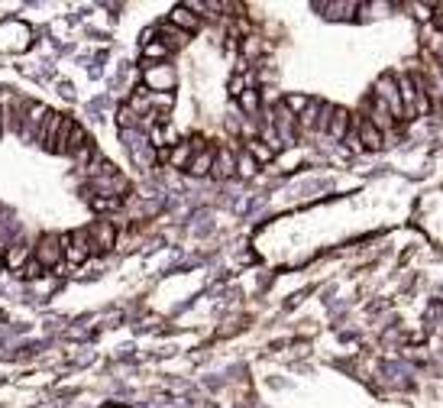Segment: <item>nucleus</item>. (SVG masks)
Returning <instances> with one entry per match:
<instances>
[{
	"label": "nucleus",
	"mask_w": 443,
	"mask_h": 408,
	"mask_svg": "<svg viewBox=\"0 0 443 408\" xmlns=\"http://www.w3.org/2000/svg\"><path fill=\"white\" fill-rule=\"evenodd\" d=\"M214 156H217L214 150H207V146L200 150L198 146V156H191V162H188V172L191 175H207L214 169Z\"/></svg>",
	"instance_id": "obj_11"
},
{
	"label": "nucleus",
	"mask_w": 443,
	"mask_h": 408,
	"mask_svg": "<svg viewBox=\"0 0 443 408\" xmlns=\"http://www.w3.org/2000/svg\"><path fill=\"white\" fill-rule=\"evenodd\" d=\"M233 169H236V159H233L230 152H220V159H214V169H211V172L223 178V175H230Z\"/></svg>",
	"instance_id": "obj_16"
},
{
	"label": "nucleus",
	"mask_w": 443,
	"mask_h": 408,
	"mask_svg": "<svg viewBox=\"0 0 443 408\" xmlns=\"http://www.w3.org/2000/svg\"><path fill=\"white\" fill-rule=\"evenodd\" d=\"M120 204H123V198H120V194H110V192L91 194V207H94V211H116Z\"/></svg>",
	"instance_id": "obj_14"
},
{
	"label": "nucleus",
	"mask_w": 443,
	"mask_h": 408,
	"mask_svg": "<svg viewBox=\"0 0 443 408\" xmlns=\"http://www.w3.org/2000/svg\"><path fill=\"white\" fill-rule=\"evenodd\" d=\"M353 123V117H349L343 108H333L330 110V120H327V133L333 136V140H343L347 136V127Z\"/></svg>",
	"instance_id": "obj_10"
},
{
	"label": "nucleus",
	"mask_w": 443,
	"mask_h": 408,
	"mask_svg": "<svg viewBox=\"0 0 443 408\" xmlns=\"http://www.w3.org/2000/svg\"><path fill=\"white\" fill-rule=\"evenodd\" d=\"M311 101L307 97H288V108H295V110H301V108H307Z\"/></svg>",
	"instance_id": "obj_20"
},
{
	"label": "nucleus",
	"mask_w": 443,
	"mask_h": 408,
	"mask_svg": "<svg viewBox=\"0 0 443 408\" xmlns=\"http://www.w3.org/2000/svg\"><path fill=\"white\" fill-rule=\"evenodd\" d=\"M62 243H65V263H72V266H81V263L91 256V240H87V230L65 234Z\"/></svg>",
	"instance_id": "obj_3"
},
{
	"label": "nucleus",
	"mask_w": 443,
	"mask_h": 408,
	"mask_svg": "<svg viewBox=\"0 0 443 408\" xmlns=\"http://www.w3.org/2000/svg\"><path fill=\"white\" fill-rule=\"evenodd\" d=\"M87 240H91V253H107L116 243V227L110 221H97L94 227H87Z\"/></svg>",
	"instance_id": "obj_4"
},
{
	"label": "nucleus",
	"mask_w": 443,
	"mask_h": 408,
	"mask_svg": "<svg viewBox=\"0 0 443 408\" xmlns=\"http://www.w3.org/2000/svg\"><path fill=\"white\" fill-rule=\"evenodd\" d=\"M30 259H32V247H30V243H13V247L3 253V266L13 269V272H20Z\"/></svg>",
	"instance_id": "obj_7"
},
{
	"label": "nucleus",
	"mask_w": 443,
	"mask_h": 408,
	"mask_svg": "<svg viewBox=\"0 0 443 408\" xmlns=\"http://www.w3.org/2000/svg\"><path fill=\"white\" fill-rule=\"evenodd\" d=\"M20 276H23V279H36V276H43V266H39L36 259H30V263L20 269Z\"/></svg>",
	"instance_id": "obj_19"
},
{
	"label": "nucleus",
	"mask_w": 443,
	"mask_h": 408,
	"mask_svg": "<svg viewBox=\"0 0 443 408\" xmlns=\"http://www.w3.org/2000/svg\"><path fill=\"white\" fill-rule=\"evenodd\" d=\"M30 49V26H23L20 20L0 23V52H23Z\"/></svg>",
	"instance_id": "obj_2"
},
{
	"label": "nucleus",
	"mask_w": 443,
	"mask_h": 408,
	"mask_svg": "<svg viewBox=\"0 0 443 408\" xmlns=\"http://www.w3.org/2000/svg\"><path fill=\"white\" fill-rule=\"evenodd\" d=\"M32 259L43 269H59L65 259V243L59 234H43L36 240V249H32Z\"/></svg>",
	"instance_id": "obj_1"
},
{
	"label": "nucleus",
	"mask_w": 443,
	"mask_h": 408,
	"mask_svg": "<svg viewBox=\"0 0 443 408\" xmlns=\"http://www.w3.org/2000/svg\"><path fill=\"white\" fill-rule=\"evenodd\" d=\"M359 143H362V150H382V130L372 123V120H359Z\"/></svg>",
	"instance_id": "obj_8"
},
{
	"label": "nucleus",
	"mask_w": 443,
	"mask_h": 408,
	"mask_svg": "<svg viewBox=\"0 0 443 408\" xmlns=\"http://www.w3.org/2000/svg\"><path fill=\"white\" fill-rule=\"evenodd\" d=\"M72 127H74V120L62 114V120H59V127H55V133H52V143H49V150H52V152H65V143H68V133H72Z\"/></svg>",
	"instance_id": "obj_12"
},
{
	"label": "nucleus",
	"mask_w": 443,
	"mask_h": 408,
	"mask_svg": "<svg viewBox=\"0 0 443 408\" xmlns=\"http://www.w3.org/2000/svg\"><path fill=\"white\" fill-rule=\"evenodd\" d=\"M87 143H91V140H87V133L74 123L72 133H68V143H65V156H74V152L81 150V146H87Z\"/></svg>",
	"instance_id": "obj_15"
},
{
	"label": "nucleus",
	"mask_w": 443,
	"mask_h": 408,
	"mask_svg": "<svg viewBox=\"0 0 443 408\" xmlns=\"http://www.w3.org/2000/svg\"><path fill=\"white\" fill-rule=\"evenodd\" d=\"M249 156H253L256 162H269V159H272V150H265L259 140H253V143H249Z\"/></svg>",
	"instance_id": "obj_18"
},
{
	"label": "nucleus",
	"mask_w": 443,
	"mask_h": 408,
	"mask_svg": "<svg viewBox=\"0 0 443 408\" xmlns=\"http://www.w3.org/2000/svg\"><path fill=\"white\" fill-rule=\"evenodd\" d=\"M437 26H440V30H443V13H440V17H437Z\"/></svg>",
	"instance_id": "obj_21"
},
{
	"label": "nucleus",
	"mask_w": 443,
	"mask_h": 408,
	"mask_svg": "<svg viewBox=\"0 0 443 408\" xmlns=\"http://www.w3.org/2000/svg\"><path fill=\"white\" fill-rule=\"evenodd\" d=\"M169 26H178V32H194L198 30V17L188 10V7H175V10L169 13Z\"/></svg>",
	"instance_id": "obj_9"
},
{
	"label": "nucleus",
	"mask_w": 443,
	"mask_h": 408,
	"mask_svg": "<svg viewBox=\"0 0 443 408\" xmlns=\"http://www.w3.org/2000/svg\"><path fill=\"white\" fill-rule=\"evenodd\" d=\"M45 117H49V110H45L43 104H32V108L26 110V133H36V136H39Z\"/></svg>",
	"instance_id": "obj_13"
},
{
	"label": "nucleus",
	"mask_w": 443,
	"mask_h": 408,
	"mask_svg": "<svg viewBox=\"0 0 443 408\" xmlns=\"http://www.w3.org/2000/svg\"><path fill=\"white\" fill-rule=\"evenodd\" d=\"M146 85L152 94H169L175 85V72L165 65H152V68H146Z\"/></svg>",
	"instance_id": "obj_5"
},
{
	"label": "nucleus",
	"mask_w": 443,
	"mask_h": 408,
	"mask_svg": "<svg viewBox=\"0 0 443 408\" xmlns=\"http://www.w3.org/2000/svg\"><path fill=\"white\" fill-rule=\"evenodd\" d=\"M382 101V104H385V108H389V114L391 117H401V114H404V108H401V94H398V85H395V78L391 75H385L379 81V94H375Z\"/></svg>",
	"instance_id": "obj_6"
},
{
	"label": "nucleus",
	"mask_w": 443,
	"mask_h": 408,
	"mask_svg": "<svg viewBox=\"0 0 443 408\" xmlns=\"http://www.w3.org/2000/svg\"><path fill=\"white\" fill-rule=\"evenodd\" d=\"M169 43H156V39H152V43H146L143 45V55H146V59H169Z\"/></svg>",
	"instance_id": "obj_17"
}]
</instances>
